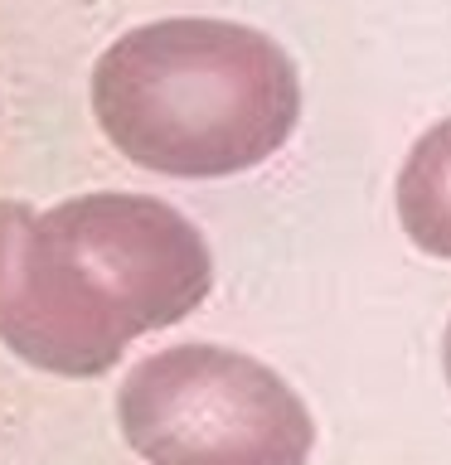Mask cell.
Here are the masks:
<instances>
[{
  "mask_svg": "<svg viewBox=\"0 0 451 465\" xmlns=\"http://www.w3.org/2000/svg\"><path fill=\"white\" fill-rule=\"evenodd\" d=\"M214 286L204 232L141 194L54 209L0 199V340L35 369L107 373L136 334L185 320Z\"/></svg>",
  "mask_w": 451,
  "mask_h": 465,
  "instance_id": "obj_1",
  "label": "cell"
},
{
  "mask_svg": "<svg viewBox=\"0 0 451 465\" xmlns=\"http://www.w3.org/2000/svg\"><path fill=\"white\" fill-rule=\"evenodd\" d=\"M97 126L126 160L214 180L282 151L301 116L286 49L233 20H155L93 68Z\"/></svg>",
  "mask_w": 451,
  "mask_h": 465,
  "instance_id": "obj_2",
  "label": "cell"
},
{
  "mask_svg": "<svg viewBox=\"0 0 451 465\" xmlns=\"http://www.w3.org/2000/svg\"><path fill=\"white\" fill-rule=\"evenodd\" d=\"M116 421L145 465H306L316 446L296 388L218 344L145 354L116 388Z\"/></svg>",
  "mask_w": 451,
  "mask_h": 465,
  "instance_id": "obj_3",
  "label": "cell"
},
{
  "mask_svg": "<svg viewBox=\"0 0 451 465\" xmlns=\"http://www.w3.org/2000/svg\"><path fill=\"white\" fill-rule=\"evenodd\" d=\"M398 218L422 252L451 262V116L422 131L398 174Z\"/></svg>",
  "mask_w": 451,
  "mask_h": 465,
  "instance_id": "obj_4",
  "label": "cell"
},
{
  "mask_svg": "<svg viewBox=\"0 0 451 465\" xmlns=\"http://www.w3.org/2000/svg\"><path fill=\"white\" fill-rule=\"evenodd\" d=\"M442 359H446V383H451V325H446V344H442Z\"/></svg>",
  "mask_w": 451,
  "mask_h": 465,
  "instance_id": "obj_5",
  "label": "cell"
}]
</instances>
